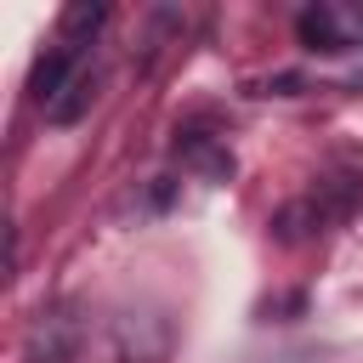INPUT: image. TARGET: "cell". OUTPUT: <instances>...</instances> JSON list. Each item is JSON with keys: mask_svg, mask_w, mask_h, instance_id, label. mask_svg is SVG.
<instances>
[{"mask_svg": "<svg viewBox=\"0 0 363 363\" xmlns=\"http://www.w3.org/2000/svg\"><path fill=\"white\" fill-rule=\"evenodd\" d=\"M68 357V323L62 318H45L34 329V363H62Z\"/></svg>", "mask_w": 363, "mask_h": 363, "instance_id": "5", "label": "cell"}, {"mask_svg": "<svg viewBox=\"0 0 363 363\" xmlns=\"http://www.w3.org/2000/svg\"><path fill=\"white\" fill-rule=\"evenodd\" d=\"M102 17H108V6H96V0H79V6H68V11H62V40L74 45V40L96 34V28H102ZM74 51H79V45H74Z\"/></svg>", "mask_w": 363, "mask_h": 363, "instance_id": "3", "label": "cell"}, {"mask_svg": "<svg viewBox=\"0 0 363 363\" xmlns=\"http://www.w3.org/2000/svg\"><path fill=\"white\" fill-rule=\"evenodd\" d=\"M318 221H323V210H318V204H306V199H301V204H284V210H278V216H272V233H278V238H284V244H301V238H306V233H312V227H318Z\"/></svg>", "mask_w": 363, "mask_h": 363, "instance_id": "2", "label": "cell"}, {"mask_svg": "<svg viewBox=\"0 0 363 363\" xmlns=\"http://www.w3.org/2000/svg\"><path fill=\"white\" fill-rule=\"evenodd\" d=\"M74 79H79V51H74V45H57V51H45V57L34 62V74H28V91H34V102L51 113Z\"/></svg>", "mask_w": 363, "mask_h": 363, "instance_id": "1", "label": "cell"}, {"mask_svg": "<svg viewBox=\"0 0 363 363\" xmlns=\"http://www.w3.org/2000/svg\"><path fill=\"white\" fill-rule=\"evenodd\" d=\"M301 40L312 45V51H340V34H335V17L329 11H301Z\"/></svg>", "mask_w": 363, "mask_h": 363, "instance_id": "6", "label": "cell"}, {"mask_svg": "<svg viewBox=\"0 0 363 363\" xmlns=\"http://www.w3.org/2000/svg\"><path fill=\"white\" fill-rule=\"evenodd\" d=\"M91 96H96V85H91V74H79V79H74V85L62 91V102H57V108H51L45 119H51V125H74V119H79V113L91 108Z\"/></svg>", "mask_w": 363, "mask_h": 363, "instance_id": "4", "label": "cell"}]
</instances>
